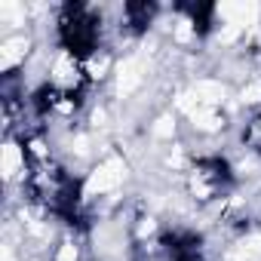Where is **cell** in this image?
Here are the masks:
<instances>
[{"label": "cell", "mask_w": 261, "mask_h": 261, "mask_svg": "<svg viewBox=\"0 0 261 261\" xmlns=\"http://www.w3.org/2000/svg\"><path fill=\"white\" fill-rule=\"evenodd\" d=\"M194 95L200 98L203 108H215V105L224 101V86L215 83V80H200V83L194 86Z\"/></svg>", "instance_id": "cell-4"}, {"label": "cell", "mask_w": 261, "mask_h": 261, "mask_svg": "<svg viewBox=\"0 0 261 261\" xmlns=\"http://www.w3.org/2000/svg\"><path fill=\"white\" fill-rule=\"evenodd\" d=\"M19 16H22V7H19V4H4V7H0V19L19 22Z\"/></svg>", "instance_id": "cell-12"}, {"label": "cell", "mask_w": 261, "mask_h": 261, "mask_svg": "<svg viewBox=\"0 0 261 261\" xmlns=\"http://www.w3.org/2000/svg\"><path fill=\"white\" fill-rule=\"evenodd\" d=\"M53 77H56V83H62V86L77 83V65H74V59H71L68 53L59 56V62H56V68H53Z\"/></svg>", "instance_id": "cell-5"}, {"label": "cell", "mask_w": 261, "mask_h": 261, "mask_svg": "<svg viewBox=\"0 0 261 261\" xmlns=\"http://www.w3.org/2000/svg\"><path fill=\"white\" fill-rule=\"evenodd\" d=\"M255 139H261V120H258V126H255Z\"/></svg>", "instance_id": "cell-17"}, {"label": "cell", "mask_w": 261, "mask_h": 261, "mask_svg": "<svg viewBox=\"0 0 261 261\" xmlns=\"http://www.w3.org/2000/svg\"><path fill=\"white\" fill-rule=\"evenodd\" d=\"M243 101H246V105L261 101V83H249V86L243 89Z\"/></svg>", "instance_id": "cell-10"}, {"label": "cell", "mask_w": 261, "mask_h": 261, "mask_svg": "<svg viewBox=\"0 0 261 261\" xmlns=\"http://www.w3.org/2000/svg\"><path fill=\"white\" fill-rule=\"evenodd\" d=\"M22 166V151L19 145H7L4 148V163H0V172H4V178H13Z\"/></svg>", "instance_id": "cell-6"}, {"label": "cell", "mask_w": 261, "mask_h": 261, "mask_svg": "<svg viewBox=\"0 0 261 261\" xmlns=\"http://www.w3.org/2000/svg\"><path fill=\"white\" fill-rule=\"evenodd\" d=\"M191 117H194V126L206 129V133H215V129L221 126V117H218L215 108H200V111H194Z\"/></svg>", "instance_id": "cell-7"}, {"label": "cell", "mask_w": 261, "mask_h": 261, "mask_svg": "<svg viewBox=\"0 0 261 261\" xmlns=\"http://www.w3.org/2000/svg\"><path fill=\"white\" fill-rule=\"evenodd\" d=\"M56 261H77V246H74V243H62Z\"/></svg>", "instance_id": "cell-11"}, {"label": "cell", "mask_w": 261, "mask_h": 261, "mask_svg": "<svg viewBox=\"0 0 261 261\" xmlns=\"http://www.w3.org/2000/svg\"><path fill=\"white\" fill-rule=\"evenodd\" d=\"M240 31H243V28H237V25H230V22H227V28H224L218 37H221V43H230V40H237V34H240Z\"/></svg>", "instance_id": "cell-14"}, {"label": "cell", "mask_w": 261, "mask_h": 261, "mask_svg": "<svg viewBox=\"0 0 261 261\" xmlns=\"http://www.w3.org/2000/svg\"><path fill=\"white\" fill-rule=\"evenodd\" d=\"M86 145H89L86 139H77V154H86Z\"/></svg>", "instance_id": "cell-15"}, {"label": "cell", "mask_w": 261, "mask_h": 261, "mask_svg": "<svg viewBox=\"0 0 261 261\" xmlns=\"http://www.w3.org/2000/svg\"><path fill=\"white\" fill-rule=\"evenodd\" d=\"M139 83H142V62L139 59H126L117 68V92L120 95H129Z\"/></svg>", "instance_id": "cell-2"}, {"label": "cell", "mask_w": 261, "mask_h": 261, "mask_svg": "<svg viewBox=\"0 0 261 261\" xmlns=\"http://www.w3.org/2000/svg\"><path fill=\"white\" fill-rule=\"evenodd\" d=\"M25 53H28V40L25 37H13V40H4V46H0V68H13V65H19L22 59H25Z\"/></svg>", "instance_id": "cell-3"}, {"label": "cell", "mask_w": 261, "mask_h": 261, "mask_svg": "<svg viewBox=\"0 0 261 261\" xmlns=\"http://www.w3.org/2000/svg\"><path fill=\"white\" fill-rule=\"evenodd\" d=\"M4 261H16V258H13V252H10V246H4Z\"/></svg>", "instance_id": "cell-16"}, {"label": "cell", "mask_w": 261, "mask_h": 261, "mask_svg": "<svg viewBox=\"0 0 261 261\" xmlns=\"http://www.w3.org/2000/svg\"><path fill=\"white\" fill-rule=\"evenodd\" d=\"M172 133H175L172 117H160V120H157V126H154V136H157V139H172Z\"/></svg>", "instance_id": "cell-9"}, {"label": "cell", "mask_w": 261, "mask_h": 261, "mask_svg": "<svg viewBox=\"0 0 261 261\" xmlns=\"http://www.w3.org/2000/svg\"><path fill=\"white\" fill-rule=\"evenodd\" d=\"M123 175H126V166H123V160H105L92 175H89V181H86V188H83V194L86 197H95V194H105V191H114L120 181H123Z\"/></svg>", "instance_id": "cell-1"}, {"label": "cell", "mask_w": 261, "mask_h": 261, "mask_svg": "<svg viewBox=\"0 0 261 261\" xmlns=\"http://www.w3.org/2000/svg\"><path fill=\"white\" fill-rule=\"evenodd\" d=\"M237 261H261V237H249L237 249Z\"/></svg>", "instance_id": "cell-8"}, {"label": "cell", "mask_w": 261, "mask_h": 261, "mask_svg": "<svg viewBox=\"0 0 261 261\" xmlns=\"http://www.w3.org/2000/svg\"><path fill=\"white\" fill-rule=\"evenodd\" d=\"M175 40H191V22H188V19L178 22V28H175Z\"/></svg>", "instance_id": "cell-13"}]
</instances>
